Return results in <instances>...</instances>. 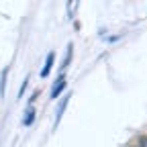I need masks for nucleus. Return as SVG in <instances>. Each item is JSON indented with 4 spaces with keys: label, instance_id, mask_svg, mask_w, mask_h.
<instances>
[{
    "label": "nucleus",
    "instance_id": "7",
    "mask_svg": "<svg viewBox=\"0 0 147 147\" xmlns=\"http://www.w3.org/2000/svg\"><path fill=\"white\" fill-rule=\"evenodd\" d=\"M137 147H147V135H141L139 137V145Z\"/></svg>",
    "mask_w": 147,
    "mask_h": 147
},
{
    "label": "nucleus",
    "instance_id": "4",
    "mask_svg": "<svg viewBox=\"0 0 147 147\" xmlns=\"http://www.w3.org/2000/svg\"><path fill=\"white\" fill-rule=\"evenodd\" d=\"M71 53H74V45L69 43V45H67V49H65V57H63V63H61V67H59V74H63V69L71 63Z\"/></svg>",
    "mask_w": 147,
    "mask_h": 147
},
{
    "label": "nucleus",
    "instance_id": "2",
    "mask_svg": "<svg viewBox=\"0 0 147 147\" xmlns=\"http://www.w3.org/2000/svg\"><path fill=\"white\" fill-rule=\"evenodd\" d=\"M53 63H55V53L49 51L47 57H45V63H43V67H41V78H47V76H49V71H51Z\"/></svg>",
    "mask_w": 147,
    "mask_h": 147
},
{
    "label": "nucleus",
    "instance_id": "8",
    "mask_svg": "<svg viewBox=\"0 0 147 147\" xmlns=\"http://www.w3.org/2000/svg\"><path fill=\"white\" fill-rule=\"evenodd\" d=\"M27 84H29V78H25V82H23V86H21V92H18V98H21V96L25 94V90H27Z\"/></svg>",
    "mask_w": 147,
    "mask_h": 147
},
{
    "label": "nucleus",
    "instance_id": "3",
    "mask_svg": "<svg viewBox=\"0 0 147 147\" xmlns=\"http://www.w3.org/2000/svg\"><path fill=\"white\" fill-rule=\"evenodd\" d=\"M35 117H37L35 108H33V106H29V108H27V113H25V117H23V125H25V127H31V125H33V121H35Z\"/></svg>",
    "mask_w": 147,
    "mask_h": 147
},
{
    "label": "nucleus",
    "instance_id": "6",
    "mask_svg": "<svg viewBox=\"0 0 147 147\" xmlns=\"http://www.w3.org/2000/svg\"><path fill=\"white\" fill-rule=\"evenodd\" d=\"M8 65L2 69V74H0V96H2L4 98V92H6V78H8Z\"/></svg>",
    "mask_w": 147,
    "mask_h": 147
},
{
    "label": "nucleus",
    "instance_id": "1",
    "mask_svg": "<svg viewBox=\"0 0 147 147\" xmlns=\"http://www.w3.org/2000/svg\"><path fill=\"white\" fill-rule=\"evenodd\" d=\"M65 86H67V82H65V76H63V74H59V78L57 80H55V84L51 86V92H49V98H59V94H61V92L65 90Z\"/></svg>",
    "mask_w": 147,
    "mask_h": 147
},
{
    "label": "nucleus",
    "instance_id": "5",
    "mask_svg": "<svg viewBox=\"0 0 147 147\" xmlns=\"http://www.w3.org/2000/svg\"><path fill=\"white\" fill-rule=\"evenodd\" d=\"M67 102H69V94L59 102V106H57V113H55V125H57L59 121H61V117H63V110H65V106H67Z\"/></svg>",
    "mask_w": 147,
    "mask_h": 147
}]
</instances>
